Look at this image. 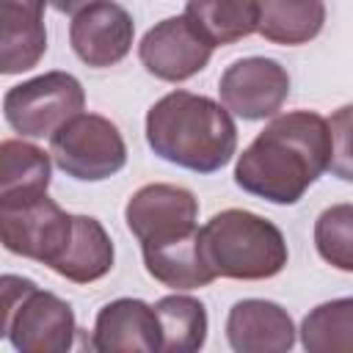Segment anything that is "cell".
<instances>
[{"label": "cell", "mask_w": 353, "mask_h": 353, "mask_svg": "<svg viewBox=\"0 0 353 353\" xmlns=\"http://www.w3.org/2000/svg\"><path fill=\"white\" fill-rule=\"evenodd\" d=\"M226 339L237 353H287L295 345V325L284 306L243 298L229 309Z\"/></svg>", "instance_id": "cell-13"}, {"label": "cell", "mask_w": 353, "mask_h": 353, "mask_svg": "<svg viewBox=\"0 0 353 353\" xmlns=\"http://www.w3.org/2000/svg\"><path fill=\"white\" fill-rule=\"evenodd\" d=\"M132 36L135 22L130 11L113 0H97L80 8L69 25L74 55L94 69L116 66L119 61H124L132 50Z\"/></svg>", "instance_id": "cell-9"}, {"label": "cell", "mask_w": 353, "mask_h": 353, "mask_svg": "<svg viewBox=\"0 0 353 353\" xmlns=\"http://www.w3.org/2000/svg\"><path fill=\"white\" fill-rule=\"evenodd\" d=\"M325 25L323 0H259L256 33L273 44L298 47L320 36Z\"/></svg>", "instance_id": "cell-17"}, {"label": "cell", "mask_w": 353, "mask_h": 353, "mask_svg": "<svg viewBox=\"0 0 353 353\" xmlns=\"http://www.w3.org/2000/svg\"><path fill=\"white\" fill-rule=\"evenodd\" d=\"M160 320V350L165 353H196L207 342V309L190 295H165L154 303Z\"/></svg>", "instance_id": "cell-19"}, {"label": "cell", "mask_w": 353, "mask_h": 353, "mask_svg": "<svg viewBox=\"0 0 353 353\" xmlns=\"http://www.w3.org/2000/svg\"><path fill=\"white\" fill-rule=\"evenodd\" d=\"M138 58L152 77L182 83L210 63L212 47L193 30L185 17H168L146 30L138 44Z\"/></svg>", "instance_id": "cell-10"}, {"label": "cell", "mask_w": 353, "mask_h": 353, "mask_svg": "<svg viewBox=\"0 0 353 353\" xmlns=\"http://www.w3.org/2000/svg\"><path fill=\"white\" fill-rule=\"evenodd\" d=\"M47 0H0V74H22L47 52Z\"/></svg>", "instance_id": "cell-14"}, {"label": "cell", "mask_w": 353, "mask_h": 353, "mask_svg": "<svg viewBox=\"0 0 353 353\" xmlns=\"http://www.w3.org/2000/svg\"><path fill=\"white\" fill-rule=\"evenodd\" d=\"M55 165L80 182H102L127 163V143L119 127L99 113H74L50 135Z\"/></svg>", "instance_id": "cell-5"}, {"label": "cell", "mask_w": 353, "mask_h": 353, "mask_svg": "<svg viewBox=\"0 0 353 353\" xmlns=\"http://www.w3.org/2000/svg\"><path fill=\"white\" fill-rule=\"evenodd\" d=\"M221 102L229 113L245 121L273 119L290 97V74L287 69L265 55L240 58L218 80Z\"/></svg>", "instance_id": "cell-8"}, {"label": "cell", "mask_w": 353, "mask_h": 353, "mask_svg": "<svg viewBox=\"0 0 353 353\" xmlns=\"http://www.w3.org/2000/svg\"><path fill=\"white\" fill-rule=\"evenodd\" d=\"M199 248L215 279L237 281L273 279L290 259L287 240L273 221L234 207L215 212L199 229Z\"/></svg>", "instance_id": "cell-4"}, {"label": "cell", "mask_w": 353, "mask_h": 353, "mask_svg": "<svg viewBox=\"0 0 353 353\" xmlns=\"http://www.w3.org/2000/svg\"><path fill=\"white\" fill-rule=\"evenodd\" d=\"M74 215L61 210L47 193L0 204V245L17 256L55 270L69 251Z\"/></svg>", "instance_id": "cell-6"}, {"label": "cell", "mask_w": 353, "mask_h": 353, "mask_svg": "<svg viewBox=\"0 0 353 353\" xmlns=\"http://www.w3.org/2000/svg\"><path fill=\"white\" fill-rule=\"evenodd\" d=\"M74 331L72 306L55 292L33 287L8 325V339L22 353H66L74 345Z\"/></svg>", "instance_id": "cell-11"}, {"label": "cell", "mask_w": 353, "mask_h": 353, "mask_svg": "<svg viewBox=\"0 0 353 353\" xmlns=\"http://www.w3.org/2000/svg\"><path fill=\"white\" fill-rule=\"evenodd\" d=\"M52 176L50 154L22 138L0 141V204L47 193Z\"/></svg>", "instance_id": "cell-16"}, {"label": "cell", "mask_w": 353, "mask_h": 353, "mask_svg": "<svg viewBox=\"0 0 353 353\" xmlns=\"http://www.w3.org/2000/svg\"><path fill=\"white\" fill-rule=\"evenodd\" d=\"M301 342L312 353H347L353 347V298L314 306L303 317Z\"/></svg>", "instance_id": "cell-20"}, {"label": "cell", "mask_w": 353, "mask_h": 353, "mask_svg": "<svg viewBox=\"0 0 353 353\" xmlns=\"http://www.w3.org/2000/svg\"><path fill=\"white\" fill-rule=\"evenodd\" d=\"M39 287L33 279L17 276V273H3L0 276V339L8 336V325L17 314V309L22 306V301L28 298V292Z\"/></svg>", "instance_id": "cell-22"}, {"label": "cell", "mask_w": 353, "mask_h": 353, "mask_svg": "<svg viewBox=\"0 0 353 353\" xmlns=\"http://www.w3.org/2000/svg\"><path fill=\"white\" fill-rule=\"evenodd\" d=\"M146 143L179 168L215 174L234 157L237 127L221 102L193 91H171L146 113Z\"/></svg>", "instance_id": "cell-3"}, {"label": "cell", "mask_w": 353, "mask_h": 353, "mask_svg": "<svg viewBox=\"0 0 353 353\" xmlns=\"http://www.w3.org/2000/svg\"><path fill=\"white\" fill-rule=\"evenodd\" d=\"M314 245L328 265L345 273L353 270V207L347 201L334 204L317 215Z\"/></svg>", "instance_id": "cell-21"}, {"label": "cell", "mask_w": 353, "mask_h": 353, "mask_svg": "<svg viewBox=\"0 0 353 353\" xmlns=\"http://www.w3.org/2000/svg\"><path fill=\"white\" fill-rule=\"evenodd\" d=\"M85 91L69 72H44L6 91L3 116L22 138H50L66 119L80 113Z\"/></svg>", "instance_id": "cell-7"}, {"label": "cell", "mask_w": 353, "mask_h": 353, "mask_svg": "<svg viewBox=\"0 0 353 353\" xmlns=\"http://www.w3.org/2000/svg\"><path fill=\"white\" fill-rule=\"evenodd\" d=\"M55 11H61V14H77L80 8H85V6H91V3H97V0H47Z\"/></svg>", "instance_id": "cell-23"}, {"label": "cell", "mask_w": 353, "mask_h": 353, "mask_svg": "<svg viewBox=\"0 0 353 353\" xmlns=\"http://www.w3.org/2000/svg\"><path fill=\"white\" fill-rule=\"evenodd\" d=\"M160 342V320L146 301L116 298L94 320L91 347L99 353H157Z\"/></svg>", "instance_id": "cell-12"}, {"label": "cell", "mask_w": 353, "mask_h": 353, "mask_svg": "<svg viewBox=\"0 0 353 353\" xmlns=\"http://www.w3.org/2000/svg\"><path fill=\"white\" fill-rule=\"evenodd\" d=\"M182 17L215 50L256 33L259 0H188Z\"/></svg>", "instance_id": "cell-15"}, {"label": "cell", "mask_w": 353, "mask_h": 353, "mask_svg": "<svg viewBox=\"0 0 353 353\" xmlns=\"http://www.w3.org/2000/svg\"><path fill=\"white\" fill-rule=\"evenodd\" d=\"M199 201L188 188L154 182L138 188L127 207V229L141 243L146 273L168 290H196L215 281L199 248Z\"/></svg>", "instance_id": "cell-2"}, {"label": "cell", "mask_w": 353, "mask_h": 353, "mask_svg": "<svg viewBox=\"0 0 353 353\" xmlns=\"http://www.w3.org/2000/svg\"><path fill=\"white\" fill-rule=\"evenodd\" d=\"M334 121L314 110L276 113L237 157L234 182L256 199L287 207L298 204L303 193L334 168Z\"/></svg>", "instance_id": "cell-1"}, {"label": "cell", "mask_w": 353, "mask_h": 353, "mask_svg": "<svg viewBox=\"0 0 353 353\" xmlns=\"http://www.w3.org/2000/svg\"><path fill=\"white\" fill-rule=\"evenodd\" d=\"M113 256V240L105 226L91 215H74V234L55 273L74 284H91L110 273Z\"/></svg>", "instance_id": "cell-18"}]
</instances>
